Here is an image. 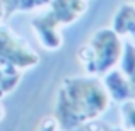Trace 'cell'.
I'll use <instances>...</instances> for the list:
<instances>
[{"label":"cell","mask_w":135,"mask_h":131,"mask_svg":"<svg viewBox=\"0 0 135 131\" xmlns=\"http://www.w3.org/2000/svg\"><path fill=\"white\" fill-rule=\"evenodd\" d=\"M111 99L96 75H72L60 82L53 106V116L62 131H72L89 121L99 119L108 111Z\"/></svg>","instance_id":"cell-1"},{"label":"cell","mask_w":135,"mask_h":131,"mask_svg":"<svg viewBox=\"0 0 135 131\" xmlns=\"http://www.w3.org/2000/svg\"><path fill=\"white\" fill-rule=\"evenodd\" d=\"M87 10V0H50L38 15L31 19V27L48 51H56L63 44L62 27L77 22Z\"/></svg>","instance_id":"cell-2"},{"label":"cell","mask_w":135,"mask_h":131,"mask_svg":"<svg viewBox=\"0 0 135 131\" xmlns=\"http://www.w3.org/2000/svg\"><path fill=\"white\" fill-rule=\"evenodd\" d=\"M123 41L111 27H101L77 49V61L86 73L101 77L118 65Z\"/></svg>","instance_id":"cell-3"},{"label":"cell","mask_w":135,"mask_h":131,"mask_svg":"<svg viewBox=\"0 0 135 131\" xmlns=\"http://www.w3.org/2000/svg\"><path fill=\"white\" fill-rule=\"evenodd\" d=\"M0 63L12 65L21 72L40 63V55L3 22H0Z\"/></svg>","instance_id":"cell-4"},{"label":"cell","mask_w":135,"mask_h":131,"mask_svg":"<svg viewBox=\"0 0 135 131\" xmlns=\"http://www.w3.org/2000/svg\"><path fill=\"white\" fill-rule=\"evenodd\" d=\"M101 82H103V85H104L106 92H108L111 102L120 104V102L127 101V99L135 97L133 88L130 87L128 82H127V78L123 77V73L118 70V66L108 70L104 75H101Z\"/></svg>","instance_id":"cell-5"},{"label":"cell","mask_w":135,"mask_h":131,"mask_svg":"<svg viewBox=\"0 0 135 131\" xmlns=\"http://www.w3.org/2000/svg\"><path fill=\"white\" fill-rule=\"evenodd\" d=\"M109 27L123 39L135 41V2H125L116 7Z\"/></svg>","instance_id":"cell-6"},{"label":"cell","mask_w":135,"mask_h":131,"mask_svg":"<svg viewBox=\"0 0 135 131\" xmlns=\"http://www.w3.org/2000/svg\"><path fill=\"white\" fill-rule=\"evenodd\" d=\"M50 0H0V22L17 12H34L48 5Z\"/></svg>","instance_id":"cell-7"},{"label":"cell","mask_w":135,"mask_h":131,"mask_svg":"<svg viewBox=\"0 0 135 131\" xmlns=\"http://www.w3.org/2000/svg\"><path fill=\"white\" fill-rule=\"evenodd\" d=\"M116 66H118V70L123 73V77L127 78V82L130 83V87L135 92V41H130V39L123 41V51Z\"/></svg>","instance_id":"cell-8"},{"label":"cell","mask_w":135,"mask_h":131,"mask_svg":"<svg viewBox=\"0 0 135 131\" xmlns=\"http://www.w3.org/2000/svg\"><path fill=\"white\" fill-rule=\"evenodd\" d=\"M21 77H22V72L19 68L0 63V99L16 90V87L21 82Z\"/></svg>","instance_id":"cell-9"},{"label":"cell","mask_w":135,"mask_h":131,"mask_svg":"<svg viewBox=\"0 0 135 131\" xmlns=\"http://www.w3.org/2000/svg\"><path fill=\"white\" fill-rule=\"evenodd\" d=\"M120 126L127 131H135V97L120 102Z\"/></svg>","instance_id":"cell-10"},{"label":"cell","mask_w":135,"mask_h":131,"mask_svg":"<svg viewBox=\"0 0 135 131\" xmlns=\"http://www.w3.org/2000/svg\"><path fill=\"white\" fill-rule=\"evenodd\" d=\"M72 131H127V129H123L122 126H113V124H108L104 121L94 119V121H89V123H86V124L79 126V128H75Z\"/></svg>","instance_id":"cell-11"},{"label":"cell","mask_w":135,"mask_h":131,"mask_svg":"<svg viewBox=\"0 0 135 131\" xmlns=\"http://www.w3.org/2000/svg\"><path fill=\"white\" fill-rule=\"evenodd\" d=\"M38 131H62V128H60L58 119L53 114H50V116H45L38 123Z\"/></svg>","instance_id":"cell-12"},{"label":"cell","mask_w":135,"mask_h":131,"mask_svg":"<svg viewBox=\"0 0 135 131\" xmlns=\"http://www.w3.org/2000/svg\"><path fill=\"white\" fill-rule=\"evenodd\" d=\"M3 118H5V107H3V104L0 102V123L3 121Z\"/></svg>","instance_id":"cell-13"}]
</instances>
